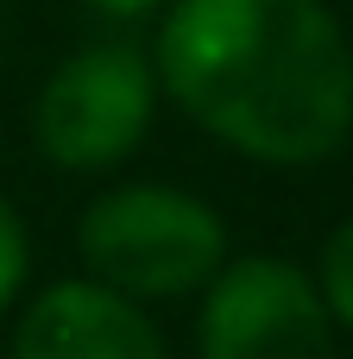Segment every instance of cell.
Segmentation results:
<instances>
[{"mask_svg":"<svg viewBox=\"0 0 353 359\" xmlns=\"http://www.w3.org/2000/svg\"><path fill=\"white\" fill-rule=\"evenodd\" d=\"M234 259L227 215L164 177H126L82 202L76 271L133 303H189Z\"/></svg>","mask_w":353,"mask_h":359,"instance_id":"cell-2","label":"cell"},{"mask_svg":"<svg viewBox=\"0 0 353 359\" xmlns=\"http://www.w3.org/2000/svg\"><path fill=\"white\" fill-rule=\"evenodd\" d=\"M158 69L145 38L133 32H101L76 50H63L25 107V139L38 164L63 177H114L120 164L139 158V145L158 126Z\"/></svg>","mask_w":353,"mask_h":359,"instance_id":"cell-3","label":"cell"},{"mask_svg":"<svg viewBox=\"0 0 353 359\" xmlns=\"http://www.w3.org/2000/svg\"><path fill=\"white\" fill-rule=\"evenodd\" d=\"M88 19H101L107 32H133V25H145V19H158L171 0H76Z\"/></svg>","mask_w":353,"mask_h":359,"instance_id":"cell-8","label":"cell"},{"mask_svg":"<svg viewBox=\"0 0 353 359\" xmlns=\"http://www.w3.org/2000/svg\"><path fill=\"white\" fill-rule=\"evenodd\" d=\"M6 359H171V353H164V328L152 322L145 303L69 271V278L25 290V303L13 309Z\"/></svg>","mask_w":353,"mask_h":359,"instance_id":"cell-5","label":"cell"},{"mask_svg":"<svg viewBox=\"0 0 353 359\" xmlns=\"http://www.w3.org/2000/svg\"><path fill=\"white\" fill-rule=\"evenodd\" d=\"M164 107L259 170H316L353 139V38L328 0H171L152 19Z\"/></svg>","mask_w":353,"mask_h":359,"instance_id":"cell-1","label":"cell"},{"mask_svg":"<svg viewBox=\"0 0 353 359\" xmlns=\"http://www.w3.org/2000/svg\"><path fill=\"white\" fill-rule=\"evenodd\" d=\"M196 359H341V328L303 259L234 252L196 297Z\"/></svg>","mask_w":353,"mask_h":359,"instance_id":"cell-4","label":"cell"},{"mask_svg":"<svg viewBox=\"0 0 353 359\" xmlns=\"http://www.w3.org/2000/svg\"><path fill=\"white\" fill-rule=\"evenodd\" d=\"M32 290V227L13 196H0V316H13Z\"/></svg>","mask_w":353,"mask_h":359,"instance_id":"cell-7","label":"cell"},{"mask_svg":"<svg viewBox=\"0 0 353 359\" xmlns=\"http://www.w3.org/2000/svg\"><path fill=\"white\" fill-rule=\"evenodd\" d=\"M309 278H316V290H322V303H328L335 328L353 334V215H341V221L328 227V240L316 246Z\"/></svg>","mask_w":353,"mask_h":359,"instance_id":"cell-6","label":"cell"}]
</instances>
